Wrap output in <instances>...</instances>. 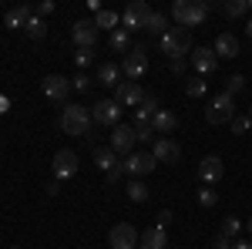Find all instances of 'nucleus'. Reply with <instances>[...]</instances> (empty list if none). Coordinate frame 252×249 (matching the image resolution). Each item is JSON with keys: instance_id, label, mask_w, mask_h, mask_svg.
Wrapping results in <instances>:
<instances>
[{"instance_id": "f257e3e1", "label": "nucleus", "mask_w": 252, "mask_h": 249, "mask_svg": "<svg viewBox=\"0 0 252 249\" xmlns=\"http://www.w3.org/2000/svg\"><path fill=\"white\" fill-rule=\"evenodd\" d=\"M209 10H212V7H209L205 0H178V3L172 7V17H175L178 27L189 31V27H198L202 20L209 17Z\"/></svg>"}, {"instance_id": "f03ea898", "label": "nucleus", "mask_w": 252, "mask_h": 249, "mask_svg": "<svg viewBox=\"0 0 252 249\" xmlns=\"http://www.w3.org/2000/svg\"><path fill=\"white\" fill-rule=\"evenodd\" d=\"M91 121H94L91 111L81 105H64V111H61V128H64V135H74V138H84L91 132Z\"/></svg>"}, {"instance_id": "7ed1b4c3", "label": "nucleus", "mask_w": 252, "mask_h": 249, "mask_svg": "<svg viewBox=\"0 0 252 249\" xmlns=\"http://www.w3.org/2000/svg\"><path fill=\"white\" fill-rule=\"evenodd\" d=\"M158 40H161V51L168 54V61L192 54V31H185V27H168L165 37H158Z\"/></svg>"}, {"instance_id": "20e7f679", "label": "nucleus", "mask_w": 252, "mask_h": 249, "mask_svg": "<svg viewBox=\"0 0 252 249\" xmlns=\"http://www.w3.org/2000/svg\"><path fill=\"white\" fill-rule=\"evenodd\" d=\"M235 118V98H229L225 91L212 98V105L205 108V121L209 125H232Z\"/></svg>"}, {"instance_id": "39448f33", "label": "nucleus", "mask_w": 252, "mask_h": 249, "mask_svg": "<svg viewBox=\"0 0 252 249\" xmlns=\"http://www.w3.org/2000/svg\"><path fill=\"white\" fill-rule=\"evenodd\" d=\"M152 14H155V10H152L145 0H135V3L125 7V14H121V27H125L128 34H131V31H145L148 20H152Z\"/></svg>"}, {"instance_id": "423d86ee", "label": "nucleus", "mask_w": 252, "mask_h": 249, "mask_svg": "<svg viewBox=\"0 0 252 249\" xmlns=\"http://www.w3.org/2000/svg\"><path fill=\"white\" fill-rule=\"evenodd\" d=\"M155 155L152 152H131L125 162H121V169H125V175H131V178H141V175H148L152 169H155Z\"/></svg>"}, {"instance_id": "0eeeda50", "label": "nucleus", "mask_w": 252, "mask_h": 249, "mask_svg": "<svg viewBox=\"0 0 252 249\" xmlns=\"http://www.w3.org/2000/svg\"><path fill=\"white\" fill-rule=\"evenodd\" d=\"M108 246L111 249H135L138 246V229L131 222H118L115 229L108 232Z\"/></svg>"}, {"instance_id": "6e6552de", "label": "nucleus", "mask_w": 252, "mask_h": 249, "mask_svg": "<svg viewBox=\"0 0 252 249\" xmlns=\"http://www.w3.org/2000/svg\"><path fill=\"white\" fill-rule=\"evenodd\" d=\"M91 118H94L97 125H121V105H118L115 98H104V101H97L94 108H91Z\"/></svg>"}, {"instance_id": "1a4fd4ad", "label": "nucleus", "mask_w": 252, "mask_h": 249, "mask_svg": "<svg viewBox=\"0 0 252 249\" xmlns=\"http://www.w3.org/2000/svg\"><path fill=\"white\" fill-rule=\"evenodd\" d=\"M135 125H115L111 128V152L115 155H131L135 148Z\"/></svg>"}, {"instance_id": "9d476101", "label": "nucleus", "mask_w": 252, "mask_h": 249, "mask_svg": "<svg viewBox=\"0 0 252 249\" xmlns=\"http://www.w3.org/2000/svg\"><path fill=\"white\" fill-rule=\"evenodd\" d=\"M78 175V152H71V148H61L54 155V178L58 182H67V178H74Z\"/></svg>"}, {"instance_id": "9b49d317", "label": "nucleus", "mask_w": 252, "mask_h": 249, "mask_svg": "<svg viewBox=\"0 0 252 249\" xmlns=\"http://www.w3.org/2000/svg\"><path fill=\"white\" fill-rule=\"evenodd\" d=\"M115 101L121 108H138L141 101H145V91H141V84L138 81H121L115 88Z\"/></svg>"}, {"instance_id": "f8f14e48", "label": "nucleus", "mask_w": 252, "mask_h": 249, "mask_svg": "<svg viewBox=\"0 0 252 249\" xmlns=\"http://www.w3.org/2000/svg\"><path fill=\"white\" fill-rule=\"evenodd\" d=\"M121 71L131 77V81L145 77V71H148V51H145V47H131L128 58H125V64H121Z\"/></svg>"}, {"instance_id": "ddd939ff", "label": "nucleus", "mask_w": 252, "mask_h": 249, "mask_svg": "<svg viewBox=\"0 0 252 249\" xmlns=\"http://www.w3.org/2000/svg\"><path fill=\"white\" fill-rule=\"evenodd\" d=\"M97 34H101V31H97L94 20H78V24H74V31H71L74 44H78V47H84V51H94Z\"/></svg>"}, {"instance_id": "4468645a", "label": "nucleus", "mask_w": 252, "mask_h": 249, "mask_svg": "<svg viewBox=\"0 0 252 249\" xmlns=\"http://www.w3.org/2000/svg\"><path fill=\"white\" fill-rule=\"evenodd\" d=\"M192 68H195V77H205V74H215V68H219V58H215L212 47H198L192 51Z\"/></svg>"}, {"instance_id": "2eb2a0df", "label": "nucleus", "mask_w": 252, "mask_h": 249, "mask_svg": "<svg viewBox=\"0 0 252 249\" xmlns=\"http://www.w3.org/2000/svg\"><path fill=\"white\" fill-rule=\"evenodd\" d=\"M222 175H225V162H222L219 155H205V158L198 162V178H202L205 185H215Z\"/></svg>"}, {"instance_id": "dca6fc26", "label": "nucleus", "mask_w": 252, "mask_h": 249, "mask_svg": "<svg viewBox=\"0 0 252 249\" xmlns=\"http://www.w3.org/2000/svg\"><path fill=\"white\" fill-rule=\"evenodd\" d=\"M71 91H74V88H71V81L64 74H47L44 77V95L51 98V101H64Z\"/></svg>"}, {"instance_id": "f3484780", "label": "nucleus", "mask_w": 252, "mask_h": 249, "mask_svg": "<svg viewBox=\"0 0 252 249\" xmlns=\"http://www.w3.org/2000/svg\"><path fill=\"white\" fill-rule=\"evenodd\" d=\"M152 155H155V162L175 165L182 158V148H178V142H172V138H158L155 145H152Z\"/></svg>"}, {"instance_id": "a211bd4d", "label": "nucleus", "mask_w": 252, "mask_h": 249, "mask_svg": "<svg viewBox=\"0 0 252 249\" xmlns=\"http://www.w3.org/2000/svg\"><path fill=\"white\" fill-rule=\"evenodd\" d=\"M138 246L141 249H168V232L161 229V226H148L138 236Z\"/></svg>"}, {"instance_id": "6ab92c4d", "label": "nucleus", "mask_w": 252, "mask_h": 249, "mask_svg": "<svg viewBox=\"0 0 252 249\" xmlns=\"http://www.w3.org/2000/svg\"><path fill=\"white\" fill-rule=\"evenodd\" d=\"M212 51H215V58H225V61L239 58V37L235 34H219Z\"/></svg>"}, {"instance_id": "aec40b11", "label": "nucleus", "mask_w": 252, "mask_h": 249, "mask_svg": "<svg viewBox=\"0 0 252 249\" xmlns=\"http://www.w3.org/2000/svg\"><path fill=\"white\" fill-rule=\"evenodd\" d=\"M152 128H155L158 138H168V135L178 128V118H175L172 111H165V108H158V115L152 118Z\"/></svg>"}, {"instance_id": "412c9836", "label": "nucleus", "mask_w": 252, "mask_h": 249, "mask_svg": "<svg viewBox=\"0 0 252 249\" xmlns=\"http://www.w3.org/2000/svg\"><path fill=\"white\" fill-rule=\"evenodd\" d=\"M121 74H125V71H121L118 64H111V61L97 68V81H101L104 88H118V84H121Z\"/></svg>"}, {"instance_id": "4be33fe9", "label": "nucleus", "mask_w": 252, "mask_h": 249, "mask_svg": "<svg viewBox=\"0 0 252 249\" xmlns=\"http://www.w3.org/2000/svg\"><path fill=\"white\" fill-rule=\"evenodd\" d=\"M31 17H34V10L20 3V7H14V10H7V17H3V24H7L10 31H20V27H24V24H27Z\"/></svg>"}, {"instance_id": "5701e85b", "label": "nucleus", "mask_w": 252, "mask_h": 249, "mask_svg": "<svg viewBox=\"0 0 252 249\" xmlns=\"http://www.w3.org/2000/svg\"><path fill=\"white\" fill-rule=\"evenodd\" d=\"M94 24H97V31H118L121 17H118V10H108V7H101V10H97V17H94Z\"/></svg>"}, {"instance_id": "b1692460", "label": "nucleus", "mask_w": 252, "mask_h": 249, "mask_svg": "<svg viewBox=\"0 0 252 249\" xmlns=\"http://www.w3.org/2000/svg\"><path fill=\"white\" fill-rule=\"evenodd\" d=\"M155 115H158V98L145 95V101L138 105V111H135V121H152Z\"/></svg>"}, {"instance_id": "393cba45", "label": "nucleus", "mask_w": 252, "mask_h": 249, "mask_svg": "<svg viewBox=\"0 0 252 249\" xmlns=\"http://www.w3.org/2000/svg\"><path fill=\"white\" fill-rule=\"evenodd\" d=\"M94 165L101 169V172H111V169L118 165V155L111 152V145H108V148H94Z\"/></svg>"}, {"instance_id": "a878e982", "label": "nucleus", "mask_w": 252, "mask_h": 249, "mask_svg": "<svg viewBox=\"0 0 252 249\" xmlns=\"http://www.w3.org/2000/svg\"><path fill=\"white\" fill-rule=\"evenodd\" d=\"M111 51H118V54L131 51V34H128L125 27H118V31H111Z\"/></svg>"}, {"instance_id": "bb28decb", "label": "nucleus", "mask_w": 252, "mask_h": 249, "mask_svg": "<svg viewBox=\"0 0 252 249\" xmlns=\"http://www.w3.org/2000/svg\"><path fill=\"white\" fill-rule=\"evenodd\" d=\"M145 31H148V34H155V37H165V31H168V17H165V14H158V10H155Z\"/></svg>"}, {"instance_id": "cd10ccee", "label": "nucleus", "mask_w": 252, "mask_h": 249, "mask_svg": "<svg viewBox=\"0 0 252 249\" xmlns=\"http://www.w3.org/2000/svg\"><path fill=\"white\" fill-rule=\"evenodd\" d=\"M135 138H138V142H145V145H148V142L155 145L158 135H155V128H152V121H135Z\"/></svg>"}, {"instance_id": "c85d7f7f", "label": "nucleus", "mask_w": 252, "mask_h": 249, "mask_svg": "<svg viewBox=\"0 0 252 249\" xmlns=\"http://www.w3.org/2000/svg\"><path fill=\"white\" fill-rule=\"evenodd\" d=\"M24 31H27V37H31V40H40L44 34H47V27H44V20H40L37 14H34V17L24 24Z\"/></svg>"}, {"instance_id": "c756f323", "label": "nucleus", "mask_w": 252, "mask_h": 249, "mask_svg": "<svg viewBox=\"0 0 252 249\" xmlns=\"http://www.w3.org/2000/svg\"><path fill=\"white\" fill-rule=\"evenodd\" d=\"M249 10V0H229V3H222V14L225 17H242Z\"/></svg>"}, {"instance_id": "7c9ffc66", "label": "nucleus", "mask_w": 252, "mask_h": 249, "mask_svg": "<svg viewBox=\"0 0 252 249\" xmlns=\"http://www.w3.org/2000/svg\"><path fill=\"white\" fill-rule=\"evenodd\" d=\"M128 199H131V202H145V199H148V189H145L141 178H131V182H128Z\"/></svg>"}, {"instance_id": "2f4dec72", "label": "nucleus", "mask_w": 252, "mask_h": 249, "mask_svg": "<svg viewBox=\"0 0 252 249\" xmlns=\"http://www.w3.org/2000/svg\"><path fill=\"white\" fill-rule=\"evenodd\" d=\"M239 229H242V222H239L235 215H225V222H222V232H219V236H225L229 243H235V236H239Z\"/></svg>"}, {"instance_id": "473e14b6", "label": "nucleus", "mask_w": 252, "mask_h": 249, "mask_svg": "<svg viewBox=\"0 0 252 249\" xmlns=\"http://www.w3.org/2000/svg\"><path fill=\"white\" fill-rule=\"evenodd\" d=\"M246 91V77L242 74H232V77H225V95L235 98V95H242Z\"/></svg>"}, {"instance_id": "72a5a7b5", "label": "nucleus", "mask_w": 252, "mask_h": 249, "mask_svg": "<svg viewBox=\"0 0 252 249\" xmlns=\"http://www.w3.org/2000/svg\"><path fill=\"white\" fill-rule=\"evenodd\" d=\"M205 91H209V84H205L202 77H192V81L185 84V95H189V98H202Z\"/></svg>"}, {"instance_id": "f704fd0d", "label": "nucleus", "mask_w": 252, "mask_h": 249, "mask_svg": "<svg viewBox=\"0 0 252 249\" xmlns=\"http://www.w3.org/2000/svg\"><path fill=\"white\" fill-rule=\"evenodd\" d=\"M252 128V118L249 115H239V118H232V132L235 135H246Z\"/></svg>"}, {"instance_id": "c9c22d12", "label": "nucleus", "mask_w": 252, "mask_h": 249, "mask_svg": "<svg viewBox=\"0 0 252 249\" xmlns=\"http://www.w3.org/2000/svg\"><path fill=\"white\" fill-rule=\"evenodd\" d=\"M198 202H202L205 209H212L215 202H219V195H215V189H198Z\"/></svg>"}, {"instance_id": "e433bc0d", "label": "nucleus", "mask_w": 252, "mask_h": 249, "mask_svg": "<svg viewBox=\"0 0 252 249\" xmlns=\"http://www.w3.org/2000/svg\"><path fill=\"white\" fill-rule=\"evenodd\" d=\"M71 88H74V91H88V88H91V77H88V74L71 77Z\"/></svg>"}, {"instance_id": "4c0bfd02", "label": "nucleus", "mask_w": 252, "mask_h": 249, "mask_svg": "<svg viewBox=\"0 0 252 249\" xmlns=\"http://www.w3.org/2000/svg\"><path fill=\"white\" fill-rule=\"evenodd\" d=\"M104 178H108L111 185H118V182L125 178V169H121V162H118V165H115V169H111V172H104Z\"/></svg>"}, {"instance_id": "58836bf2", "label": "nucleus", "mask_w": 252, "mask_h": 249, "mask_svg": "<svg viewBox=\"0 0 252 249\" xmlns=\"http://www.w3.org/2000/svg\"><path fill=\"white\" fill-rule=\"evenodd\" d=\"M168 68H172V74H185V58H172Z\"/></svg>"}, {"instance_id": "ea45409f", "label": "nucleus", "mask_w": 252, "mask_h": 249, "mask_svg": "<svg viewBox=\"0 0 252 249\" xmlns=\"http://www.w3.org/2000/svg\"><path fill=\"white\" fill-rule=\"evenodd\" d=\"M91 54H94V51H84V47H78V54H74V61H78L81 68H84V64L91 61Z\"/></svg>"}, {"instance_id": "a19ab883", "label": "nucleus", "mask_w": 252, "mask_h": 249, "mask_svg": "<svg viewBox=\"0 0 252 249\" xmlns=\"http://www.w3.org/2000/svg\"><path fill=\"white\" fill-rule=\"evenodd\" d=\"M212 249H232V243H229L225 236H215V239H212Z\"/></svg>"}, {"instance_id": "79ce46f5", "label": "nucleus", "mask_w": 252, "mask_h": 249, "mask_svg": "<svg viewBox=\"0 0 252 249\" xmlns=\"http://www.w3.org/2000/svg\"><path fill=\"white\" fill-rule=\"evenodd\" d=\"M47 14H54V3H51V0H44L37 7V17H47Z\"/></svg>"}, {"instance_id": "37998d69", "label": "nucleus", "mask_w": 252, "mask_h": 249, "mask_svg": "<svg viewBox=\"0 0 252 249\" xmlns=\"http://www.w3.org/2000/svg\"><path fill=\"white\" fill-rule=\"evenodd\" d=\"M168 222H172V209H161V212H158V226H161V229H165V226H168Z\"/></svg>"}, {"instance_id": "c03bdc74", "label": "nucleus", "mask_w": 252, "mask_h": 249, "mask_svg": "<svg viewBox=\"0 0 252 249\" xmlns=\"http://www.w3.org/2000/svg\"><path fill=\"white\" fill-rule=\"evenodd\" d=\"M232 249H252V239H235Z\"/></svg>"}, {"instance_id": "a18cd8bd", "label": "nucleus", "mask_w": 252, "mask_h": 249, "mask_svg": "<svg viewBox=\"0 0 252 249\" xmlns=\"http://www.w3.org/2000/svg\"><path fill=\"white\" fill-rule=\"evenodd\" d=\"M246 34H249V37H252V20H249V24H246Z\"/></svg>"}, {"instance_id": "49530a36", "label": "nucleus", "mask_w": 252, "mask_h": 249, "mask_svg": "<svg viewBox=\"0 0 252 249\" xmlns=\"http://www.w3.org/2000/svg\"><path fill=\"white\" fill-rule=\"evenodd\" d=\"M246 229H249V236H252V219H249V226H246Z\"/></svg>"}, {"instance_id": "de8ad7c7", "label": "nucleus", "mask_w": 252, "mask_h": 249, "mask_svg": "<svg viewBox=\"0 0 252 249\" xmlns=\"http://www.w3.org/2000/svg\"><path fill=\"white\" fill-rule=\"evenodd\" d=\"M249 118H252V105H249Z\"/></svg>"}, {"instance_id": "09e8293b", "label": "nucleus", "mask_w": 252, "mask_h": 249, "mask_svg": "<svg viewBox=\"0 0 252 249\" xmlns=\"http://www.w3.org/2000/svg\"><path fill=\"white\" fill-rule=\"evenodd\" d=\"M249 7H252V0H249Z\"/></svg>"}]
</instances>
